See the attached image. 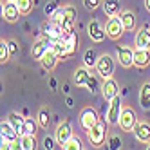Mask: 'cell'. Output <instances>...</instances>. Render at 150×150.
Returning <instances> with one entry per match:
<instances>
[{
    "label": "cell",
    "mask_w": 150,
    "mask_h": 150,
    "mask_svg": "<svg viewBox=\"0 0 150 150\" xmlns=\"http://www.w3.org/2000/svg\"><path fill=\"white\" fill-rule=\"evenodd\" d=\"M85 87H87L91 92H96L98 89H101V87H98V81H96V78L92 76V74H91V78H89V81H87V85H85Z\"/></svg>",
    "instance_id": "obj_34"
},
{
    "label": "cell",
    "mask_w": 150,
    "mask_h": 150,
    "mask_svg": "<svg viewBox=\"0 0 150 150\" xmlns=\"http://www.w3.org/2000/svg\"><path fill=\"white\" fill-rule=\"evenodd\" d=\"M109 146H110L112 150H120V148H121V139H120V136H112V137L109 139Z\"/></svg>",
    "instance_id": "obj_33"
},
{
    "label": "cell",
    "mask_w": 150,
    "mask_h": 150,
    "mask_svg": "<svg viewBox=\"0 0 150 150\" xmlns=\"http://www.w3.org/2000/svg\"><path fill=\"white\" fill-rule=\"evenodd\" d=\"M49 83H51V89H52V91H56V80H54V78H51Z\"/></svg>",
    "instance_id": "obj_39"
},
{
    "label": "cell",
    "mask_w": 150,
    "mask_h": 150,
    "mask_svg": "<svg viewBox=\"0 0 150 150\" xmlns=\"http://www.w3.org/2000/svg\"><path fill=\"white\" fill-rule=\"evenodd\" d=\"M15 2H16V6H18V9H20L22 15H29L31 9H33V6H35L33 0H15Z\"/></svg>",
    "instance_id": "obj_29"
},
{
    "label": "cell",
    "mask_w": 150,
    "mask_h": 150,
    "mask_svg": "<svg viewBox=\"0 0 150 150\" xmlns=\"http://www.w3.org/2000/svg\"><path fill=\"white\" fill-rule=\"evenodd\" d=\"M139 105H141V109L148 110L150 109V83H143L141 89H139Z\"/></svg>",
    "instance_id": "obj_21"
},
{
    "label": "cell",
    "mask_w": 150,
    "mask_h": 150,
    "mask_svg": "<svg viewBox=\"0 0 150 150\" xmlns=\"http://www.w3.org/2000/svg\"><path fill=\"white\" fill-rule=\"evenodd\" d=\"M98 54H96V51L94 49H87L85 51V54H83V65L85 67H96V62H98Z\"/></svg>",
    "instance_id": "obj_25"
},
{
    "label": "cell",
    "mask_w": 150,
    "mask_h": 150,
    "mask_svg": "<svg viewBox=\"0 0 150 150\" xmlns=\"http://www.w3.org/2000/svg\"><path fill=\"white\" fill-rule=\"evenodd\" d=\"M134 65L139 69L150 65V49H134Z\"/></svg>",
    "instance_id": "obj_13"
},
{
    "label": "cell",
    "mask_w": 150,
    "mask_h": 150,
    "mask_svg": "<svg viewBox=\"0 0 150 150\" xmlns=\"http://www.w3.org/2000/svg\"><path fill=\"white\" fill-rule=\"evenodd\" d=\"M38 120H35V117H25V123H24V134H29V136H35L38 132Z\"/></svg>",
    "instance_id": "obj_24"
},
{
    "label": "cell",
    "mask_w": 150,
    "mask_h": 150,
    "mask_svg": "<svg viewBox=\"0 0 150 150\" xmlns=\"http://www.w3.org/2000/svg\"><path fill=\"white\" fill-rule=\"evenodd\" d=\"M20 9H18V6H16V2H7L4 4L2 2V16H4V20L6 22H9V24H15V22H18V18H20Z\"/></svg>",
    "instance_id": "obj_9"
},
{
    "label": "cell",
    "mask_w": 150,
    "mask_h": 150,
    "mask_svg": "<svg viewBox=\"0 0 150 150\" xmlns=\"http://www.w3.org/2000/svg\"><path fill=\"white\" fill-rule=\"evenodd\" d=\"M20 146H22L24 150H35L36 148V139H35V136L22 134V136H20Z\"/></svg>",
    "instance_id": "obj_26"
},
{
    "label": "cell",
    "mask_w": 150,
    "mask_h": 150,
    "mask_svg": "<svg viewBox=\"0 0 150 150\" xmlns=\"http://www.w3.org/2000/svg\"><path fill=\"white\" fill-rule=\"evenodd\" d=\"M87 69L89 67H80V69L74 71V83H76L78 87H85V85H87V81L91 78V72Z\"/></svg>",
    "instance_id": "obj_22"
},
{
    "label": "cell",
    "mask_w": 150,
    "mask_h": 150,
    "mask_svg": "<svg viewBox=\"0 0 150 150\" xmlns=\"http://www.w3.org/2000/svg\"><path fill=\"white\" fill-rule=\"evenodd\" d=\"M7 45H9V51H11V56H16L18 54V45L15 40H7Z\"/></svg>",
    "instance_id": "obj_36"
},
{
    "label": "cell",
    "mask_w": 150,
    "mask_h": 150,
    "mask_svg": "<svg viewBox=\"0 0 150 150\" xmlns=\"http://www.w3.org/2000/svg\"><path fill=\"white\" fill-rule=\"evenodd\" d=\"M7 121L13 125V128L18 132V136H22V134H24V123H25V117H22L18 112H9Z\"/></svg>",
    "instance_id": "obj_20"
},
{
    "label": "cell",
    "mask_w": 150,
    "mask_h": 150,
    "mask_svg": "<svg viewBox=\"0 0 150 150\" xmlns=\"http://www.w3.org/2000/svg\"><path fill=\"white\" fill-rule=\"evenodd\" d=\"M56 9H58V4H56V2H49V4H47V6L44 7V13H45L47 16H51L52 13L56 11Z\"/></svg>",
    "instance_id": "obj_35"
},
{
    "label": "cell",
    "mask_w": 150,
    "mask_h": 150,
    "mask_svg": "<svg viewBox=\"0 0 150 150\" xmlns=\"http://www.w3.org/2000/svg\"><path fill=\"white\" fill-rule=\"evenodd\" d=\"M96 72L100 74V76L105 80V78H110L114 74V60L110 54H101L98 58V62H96Z\"/></svg>",
    "instance_id": "obj_4"
},
{
    "label": "cell",
    "mask_w": 150,
    "mask_h": 150,
    "mask_svg": "<svg viewBox=\"0 0 150 150\" xmlns=\"http://www.w3.org/2000/svg\"><path fill=\"white\" fill-rule=\"evenodd\" d=\"M145 7H146L148 11H150V0H145Z\"/></svg>",
    "instance_id": "obj_40"
},
{
    "label": "cell",
    "mask_w": 150,
    "mask_h": 150,
    "mask_svg": "<svg viewBox=\"0 0 150 150\" xmlns=\"http://www.w3.org/2000/svg\"><path fill=\"white\" fill-rule=\"evenodd\" d=\"M117 60H120V65L121 67L130 69L134 65V49H130L128 45L117 47Z\"/></svg>",
    "instance_id": "obj_11"
},
{
    "label": "cell",
    "mask_w": 150,
    "mask_h": 150,
    "mask_svg": "<svg viewBox=\"0 0 150 150\" xmlns=\"http://www.w3.org/2000/svg\"><path fill=\"white\" fill-rule=\"evenodd\" d=\"M100 121L98 112H96L92 107H85V109L80 112V125L83 130H91V128Z\"/></svg>",
    "instance_id": "obj_6"
},
{
    "label": "cell",
    "mask_w": 150,
    "mask_h": 150,
    "mask_svg": "<svg viewBox=\"0 0 150 150\" xmlns=\"http://www.w3.org/2000/svg\"><path fill=\"white\" fill-rule=\"evenodd\" d=\"M83 6L91 9V11H94V9H98L101 6V0H83Z\"/></svg>",
    "instance_id": "obj_32"
},
{
    "label": "cell",
    "mask_w": 150,
    "mask_h": 150,
    "mask_svg": "<svg viewBox=\"0 0 150 150\" xmlns=\"http://www.w3.org/2000/svg\"><path fill=\"white\" fill-rule=\"evenodd\" d=\"M52 51L58 54V58L65 60L69 58V47H67V40L65 38H54L52 40Z\"/></svg>",
    "instance_id": "obj_19"
},
{
    "label": "cell",
    "mask_w": 150,
    "mask_h": 150,
    "mask_svg": "<svg viewBox=\"0 0 150 150\" xmlns=\"http://www.w3.org/2000/svg\"><path fill=\"white\" fill-rule=\"evenodd\" d=\"M9 2H15V0H9Z\"/></svg>",
    "instance_id": "obj_42"
},
{
    "label": "cell",
    "mask_w": 150,
    "mask_h": 150,
    "mask_svg": "<svg viewBox=\"0 0 150 150\" xmlns=\"http://www.w3.org/2000/svg\"><path fill=\"white\" fill-rule=\"evenodd\" d=\"M72 105H74V103H72V100H71V98H67V107H72Z\"/></svg>",
    "instance_id": "obj_41"
},
{
    "label": "cell",
    "mask_w": 150,
    "mask_h": 150,
    "mask_svg": "<svg viewBox=\"0 0 150 150\" xmlns=\"http://www.w3.org/2000/svg\"><path fill=\"white\" fill-rule=\"evenodd\" d=\"M65 40H67V47H69V56H72L78 49V35L76 33L65 35Z\"/></svg>",
    "instance_id": "obj_27"
},
{
    "label": "cell",
    "mask_w": 150,
    "mask_h": 150,
    "mask_svg": "<svg viewBox=\"0 0 150 150\" xmlns=\"http://www.w3.org/2000/svg\"><path fill=\"white\" fill-rule=\"evenodd\" d=\"M120 18H121V22H123L125 31H134L136 29V15L132 11H121Z\"/></svg>",
    "instance_id": "obj_23"
},
{
    "label": "cell",
    "mask_w": 150,
    "mask_h": 150,
    "mask_svg": "<svg viewBox=\"0 0 150 150\" xmlns=\"http://www.w3.org/2000/svg\"><path fill=\"white\" fill-rule=\"evenodd\" d=\"M101 94H103V100L105 101H110L112 98H116L120 94V89H117V81L110 76V78H105L103 85H101Z\"/></svg>",
    "instance_id": "obj_10"
},
{
    "label": "cell",
    "mask_w": 150,
    "mask_h": 150,
    "mask_svg": "<svg viewBox=\"0 0 150 150\" xmlns=\"http://www.w3.org/2000/svg\"><path fill=\"white\" fill-rule=\"evenodd\" d=\"M136 47L137 49H150V27L143 25L136 33Z\"/></svg>",
    "instance_id": "obj_14"
},
{
    "label": "cell",
    "mask_w": 150,
    "mask_h": 150,
    "mask_svg": "<svg viewBox=\"0 0 150 150\" xmlns=\"http://www.w3.org/2000/svg\"><path fill=\"white\" fill-rule=\"evenodd\" d=\"M9 58H11V51H9L7 40H2V42H0V62H2V63H7Z\"/></svg>",
    "instance_id": "obj_28"
},
{
    "label": "cell",
    "mask_w": 150,
    "mask_h": 150,
    "mask_svg": "<svg viewBox=\"0 0 150 150\" xmlns=\"http://www.w3.org/2000/svg\"><path fill=\"white\" fill-rule=\"evenodd\" d=\"M36 120H38V123H40V128H47V127H49V110H47V109H40Z\"/></svg>",
    "instance_id": "obj_30"
},
{
    "label": "cell",
    "mask_w": 150,
    "mask_h": 150,
    "mask_svg": "<svg viewBox=\"0 0 150 150\" xmlns=\"http://www.w3.org/2000/svg\"><path fill=\"white\" fill-rule=\"evenodd\" d=\"M134 136L137 141H141V143H148L150 141V123L146 121H139L134 128Z\"/></svg>",
    "instance_id": "obj_15"
},
{
    "label": "cell",
    "mask_w": 150,
    "mask_h": 150,
    "mask_svg": "<svg viewBox=\"0 0 150 150\" xmlns=\"http://www.w3.org/2000/svg\"><path fill=\"white\" fill-rule=\"evenodd\" d=\"M137 125V116L130 107H123L121 116H120V128L123 132H134V128Z\"/></svg>",
    "instance_id": "obj_3"
},
{
    "label": "cell",
    "mask_w": 150,
    "mask_h": 150,
    "mask_svg": "<svg viewBox=\"0 0 150 150\" xmlns=\"http://www.w3.org/2000/svg\"><path fill=\"white\" fill-rule=\"evenodd\" d=\"M52 27H54V25H51V24H42V31H44L45 35H51Z\"/></svg>",
    "instance_id": "obj_37"
},
{
    "label": "cell",
    "mask_w": 150,
    "mask_h": 150,
    "mask_svg": "<svg viewBox=\"0 0 150 150\" xmlns=\"http://www.w3.org/2000/svg\"><path fill=\"white\" fill-rule=\"evenodd\" d=\"M0 136H2L4 139H7V141H11V143H15V141L20 139L18 132L13 128V125L9 121H2V125H0Z\"/></svg>",
    "instance_id": "obj_16"
},
{
    "label": "cell",
    "mask_w": 150,
    "mask_h": 150,
    "mask_svg": "<svg viewBox=\"0 0 150 150\" xmlns=\"http://www.w3.org/2000/svg\"><path fill=\"white\" fill-rule=\"evenodd\" d=\"M105 31H107V36L110 40H120L121 35L125 33V27H123V22L120 16H109L107 20V25H105Z\"/></svg>",
    "instance_id": "obj_5"
},
{
    "label": "cell",
    "mask_w": 150,
    "mask_h": 150,
    "mask_svg": "<svg viewBox=\"0 0 150 150\" xmlns=\"http://www.w3.org/2000/svg\"><path fill=\"white\" fill-rule=\"evenodd\" d=\"M74 134H72V127H71V123L65 120V121H62L58 127H56V132H54V141L60 145V146H63L69 139L72 137Z\"/></svg>",
    "instance_id": "obj_8"
},
{
    "label": "cell",
    "mask_w": 150,
    "mask_h": 150,
    "mask_svg": "<svg viewBox=\"0 0 150 150\" xmlns=\"http://www.w3.org/2000/svg\"><path fill=\"white\" fill-rule=\"evenodd\" d=\"M62 148H65V150H81L83 146H81V141H80V139H78L76 136H72Z\"/></svg>",
    "instance_id": "obj_31"
},
{
    "label": "cell",
    "mask_w": 150,
    "mask_h": 150,
    "mask_svg": "<svg viewBox=\"0 0 150 150\" xmlns=\"http://www.w3.org/2000/svg\"><path fill=\"white\" fill-rule=\"evenodd\" d=\"M87 137H89V143L92 146H101L107 139V127H105V121H98L91 130H87Z\"/></svg>",
    "instance_id": "obj_1"
},
{
    "label": "cell",
    "mask_w": 150,
    "mask_h": 150,
    "mask_svg": "<svg viewBox=\"0 0 150 150\" xmlns=\"http://www.w3.org/2000/svg\"><path fill=\"white\" fill-rule=\"evenodd\" d=\"M58 54H56V52L54 51H52V47L45 52V54L44 56H42L40 58V62H42V67H44L45 71H52V69H54L56 67V63H58Z\"/></svg>",
    "instance_id": "obj_18"
},
{
    "label": "cell",
    "mask_w": 150,
    "mask_h": 150,
    "mask_svg": "<svg viewBox=\"0 0 150 150\" xmlns=\"http://www.w3.org/2000/svg\"><path fill=\"white\" fill-rule=\"evenodd\" d=\"M51 47H52V38L47 35V36H44V38H40V40L35 42L33 49H31V56H33V60H40Z\"/></svg>",
    "instance_id": "obj_7"
},
{
    "label": "cell",
    "mask_w": 150,
    "mask_h": 150,
    "mask_svg": "<svg viewBox=\"0 0 150 150\" xmlns=\"http://www.w3.org/2000/svg\"><path fill=\"white\" fill-rule=\"evenodd\" d=\"M44 146H45V148H52V139H51V137H45V139H44Z\"/></svg>",
    "instance_id": "obj_38"
},
{
    "label": "cell",
    "mask_w": 150,
    "mask_h": 150,
    "mask_svg": "<svg viewBox=\"0 0 150 150\" xmlns=\"http://www.w3.org/2000/svg\"><path fill=\"white\" fill-rule=\"evenodd\" d=\"M101 6H103V11H105L107 16H120L121 15L120 0H103Z\"/></svg>",
    "instance_id": "obj_17"
},
{
    "label": "cell",
    "mask_w": 150,
    "mask_h": 150,
    "mask_svg": "<svg viewBox=\"0 0 150 150\" xmlns=\"http://www.w3.org/2000/svg\"><path fill=\"white\" fill-rule=\"evenodd\" d=\"M121 110H123V103H121V98L120 94L112 98L109 101V109H107V123L110 127H116L120 125V116H121Z\"/></svg>",
    "instance_id": "obj_2"
},
{
    "label": "cell",
    "mask_w": 150,
    "mask_h": 150,
    "mask_svg": "<svg viewBox=\"0 0 150 150\" xmlns=\"http://www.w3.org/2000/svg\"><path fill=\"white\" fill-rule=\"evenodd\" d=\"M87 31H89L91 40H94V42H103L105 36H107V31L101 27V24L98 20H91L89 25H87Z\"/></svg>",
    "instance_id": "obj_12"
}]
</instances>
